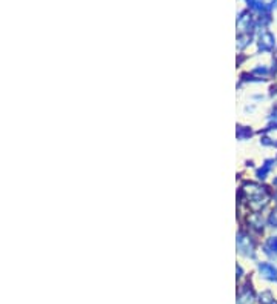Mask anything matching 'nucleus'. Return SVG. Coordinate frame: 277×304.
Wrapping results in <instances>:
<instances>
[{"instance_id":"nucleus-1","label":"nucleus","mask_w":277,"mask_h":304,"mask_svg":"<svg viewBox=\"0 0 277 304\" xmlns=\"http://www.w3.org/2000/svg\"><path fill=\"white\" fill-rule=\"evenodd\" d=\"M259 270L262 276L268 279V281H277V267L272 263H260Z\"/></svg>"},{"instance_id":"nucleus-2","label":"nucleus","mask_w":277,"mask_h":304,"mask_svg":"<svg viewBox=\"0 0 277 304\" xmlns=\"http://www.w3.org/2000/svg\"><path fill=\"white\" fill-rule=\"evenodd\" d=\"M266 252L269 255H277V235L268 238V241H266Z\"/></svg>"},{"instance_id":"nucleus-3","label":"nucleus","mask_w":277,"mask_h":304,"mask_svg":"<svg viewBox=\"0 0 277 304\" xmlns=\"http://www.w3.org/2000/svg\"><path fill=\"white\" fill-rule=\"evenodd\" d=\"M260 304H277L275 298L272 296L271 292H263L260 295Z\"/></svg>"},{"instance_id":"nucleus-4","label":"nucleus","mask_w":277,"mask_h":304,"mask_svg":"<svg viewBox=\"0 0 277 304\" xmlns=\"http://www.w3.org/2000/svg\"><path fill=\"white\" fill-rule=\"evenodd\" d=\"M268 224H269L271 227H277V209L272 210V212L269 214V217H268Z\"/></svg>"}]
</instances>
